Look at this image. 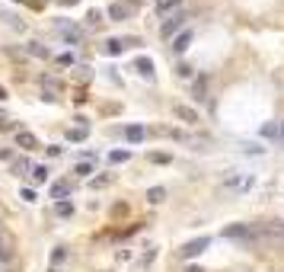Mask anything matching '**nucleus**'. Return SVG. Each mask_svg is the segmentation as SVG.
<instances>
[{"mask_svg":"<svg viewBox=\"0 0 284 272\" xmlns=\"http://www.w3.org/2000/svg\"><path fill=\"white\" fill-rule=\"evenodd\" d=\"M207 247H211V237H195V240H189L179 250V259H195V256H201Z\"/></svg>","mask_w":284,"mask_h":272,"instance_id":"1","label":"nucleus"},{"mask_svg":"<svg viewBox=\"0 0 284 272\" xmlns=\"http://www.w3.org/2000/svg\"><path fill=\"white\" fill-rule=\"evenodd\" d=\"M223 189H230V192H249V189H252V176H246V173H230V176L223 179Z\"/></svg>","mask_w":284,"mask_h":272,"instance_id":"2","label":"nucleus"},{"mask_svg":"<svg viewBox=\"0 0 284 272\" xmlns=\"http://www.w3.org/2000/svg\"><path fill=\"white\" fill-rule=\"evenodd\" d=\"M223 237L227 240H252L255 234H252V227H246V224H230V227H223Z\"/></svg>","mask_w":284,"mask_h":272,"instance_id":"3","label":"nucleus"},{"mask_svg":"<svg viewBox=\"0 0 284 272\" xmlns=\"http://www.w3.org/2000/svg\"><path fill=\"white\" fill-rule=\"evenodd\" d=\"M182 26H185V16H182V13H176V16H169L166 23L160 26V35H163V39H169V35H176V32L182 29Z\"/></svg>","mask_w":284,"mask_h":272,"instance_id":"4","label":"nucleus"},{"mask_svg":"<svg viewBox=\"0 0 284 272\" xmlns=\"http://www.w3.org/2000/svg\"><path fill=\"white\" fill-rule=\"evenodd\" d=\"M192 39H195V32H192V29H182V32L176 35V39H173V51H176V54H182L185 48L192 45Z\"/></svg>","mask_w":284,"mask_h":272,"instance_id":"5","label":"nucleus"},{"mask_svg":"<svg viewBox=\"0 0 284 272\" xmlns=\"http://www.w3.org/2000/svg\"><path fill=\"white\" fill-rule=\"evenodd\" d=\"M16 148H23V151H35L39 148V138L32 132H16Z\"/></svg>","mask_w":284,"mask_h":272,"instance_id":"6","label":"nucleus"},{"mask_svg":"<svg viewBox=\"0 0 284 272\" xmlns=\"http://www.w3.org/2000/svg\"><path fill=\"white\" fill-rule=\"evenodd\" d=\"M125 138H128L131 144H141V141L147 138V128L144 125H128V128H125Z\"/></svg>","mask_w":284,"mask_h":272,"instance_id":"7","label":"nucleus"},{"mask_svg":"<svg viewBox=\"0 0 284 272\" xmlns=\"http://www.w3.org/2000/svg\"><path fill=\"white\" fill-rule=\"evenodd\" d=\"M58 29H61V35L67 42H74V45H80V39H83V32L77 29V26H67V23H58Z\"/></svg>","mask_w":284,"mask_h":272,"instance_id":"8","label":"nucleus"},{"mask_svg":"<svg viewBox=\"0 0 284 272\" xmlns=\"http://www.w3.org/2000/svg\"><path fill=\"white\" fill-rule=\"evenodd\" d=\"M173 112H176V119H182V122H189V125H195V122H198V112H195L192 106H176Z\"/></svg>","mask_w":284,"mask_h":272,"instance_id":"9","label":"nucleus"},{"mask_svg":"<svg viewBox=\"0 0 284 272\" xmlns=\"http://www.w3.org/2000/svg\"><path fill=\"white\" fill-rule=\"evenodd\" d=\"M10 256H13V240H10L7 234L0 231V263H7Z\"/></svg>","mask_w":284,"mask_h":272,"instance_id":"10","label":"nucleus"},{"mask_svg":"<svg viewBox=\"0 0 284 272\" xmlns=\"http://www.w3.org/2000/svg\"><path fill=\"white\" fill-rule=\"evenodd\" d=\"M134 68H138V74H144V77H154V61H150V58H138Z\"/></svg>","mask_w":284,"mask_h":272,"instance_id":"11","label":"nucleus"},{"mask_svg":"<svg viewBox=\"0 0 284 272\" xmlns=\"http://www.w3.org/2000/svg\"><path fill=\"white\" fill-rule=\"evenodd\" d=\"M163 199H166V189H163V186H154V189H147V202H150V205H160Z\"/></svg>","mask_w":284,"mask_h":272,"instance_id":"12","label":"nucleus"},{"mask_svg":"<svg viewBox=\"0 0 284 272\" xmlns=\"http://www.w3.org/2000/svg\"><path fill=\"white\" fill-rule=\"evenodd\" d=\"M26 51H29V54H35V58H51V51H48V48L42 45V42H29V45H26Z\"/></svg>","mask_w":284,"mask_h":272,"instance_id":"13","label":"nucleus"},{"mask_svg":"<svg viewBox=\"0 0 284 272\" xmlns=\"http://www.w3.org/2000/svg\"><path fill=\"white\" fill-rule=\"evenodd\" d=\"M67 192H70V183H64V179L51 186V199H58V202H64V195H67Z\"/></svg>","mask_w":284,"mask_h":272,"instance_id":"14","label":"nucleus"},{"mask_svg":"<svg viewBox=\"0 0 284 272\" xmlns=\"http://www.w3.org/2000/svg\"><path fill=\"white\" fill-rule=\"evenodd\" d=\"M125 45H131V42H122V39H109L106 42V54H122Z\"/></svg>","mask_w":284,"mask_h":272,"instance_id":"15","label":"nucleus"},{"mask_svg":"<svg viewBox=\"0 0 284 272\" xmlns=\"http://www.w3.org/2000/svg\"><path fill=\"white\" fill-rule=\"evenodd\" d=\"M29 176H32V183H45V179H48V167H45V163H35Z\"/></svg>","mask_w":284,"mask_h":272,"instance_id":"16","label":"nucleus"},{"mask_svg":"<svg viewBox=\"0 0 284 272\" xmlns=\"http://www.w3.org/2000/svg\"><path fill=\"white\" fill-rule=\"evenodd\" d=\"M179 3H182V0H157V3H154V10L163 16V13H169V10H176Z\"/></svg>","mask_w":284,"mask_h":272,"instance_id":"17","label":"nucleus"},{"mask_svg":"<svg viewBox=\"0 0 284 272\" xmlns=\"http://www.w3.org/2000/svg\"><path fill=\"white\" fill-rule=\"evenodd\" d=\"M13 173L16 176H26V173H32V163L26 157H19V160H13Z\"/></svg>","mask_w":284,"mask_h":272,"instance_id":"18","label":"nucleus"},{"mask_svg":"<svg viewBox=\"0 0 284 272\" xmlns=\"http://www.w3.org/2000/svg\"><path fill=\"white\" fill-rule=\"evenodd\" d=\"M109 16H112V19H128V7H125V3H112V7H109Z\"/></svg>","mask_w":284,"mask_h":272,"instance_id":"19","label":"nucleus"},{"mask_svg":"<svg viewBox=\"0 0 284 272\" xmlns=\"http://www.w3.org/2000/svg\"><path fill=\"white\" fill-rule=\"evenodd\" d=\"M93 170H96V167H93V160H80V163H77V167H74V173H77V176H83V179H86V176H90V173H93Z\"/></svg>","mask_w":284,"mask_h":272,"instance_id":"20","label":"nucleus"},{"mask_svg":"<svg viewBox=\"0 0 284 272\" xmlns=\"http://www.w3.org/2000/svg\"><path fill=\"white\" fill-rule=\"evenodd\" d=\"M54 211H58L61 218H67V215H74V205H70L67 199H64V202H58V205H54Z\"/></svg>","mask_w":284,"mask_h":272,"instance_id":"21","label":"nucleus"},{"mask_svg":"<svg viewBox=\"0 0 284 272\" xmlns=\"http://www.w3.org/2000/svg\"><path fill=\"white\" fill-rule=\"evenodd\" d=\"M67 138H70V141H86V125H80V128H70Z\"/></svg>","mask_w":284,"mask_h":272,"instance_id":"22","label":"nucleus"},{"mask_svg":"<svg viewBox=\"0 0 284 272\" xmlns=\"http://www.w3.org/2000/svg\"><path fill=\"white\" fill-rule=\"evenodd\" d=\"M109 160H112V163H125V160H131V151H112Z\"/></svg>","mask_w":284,"mask_h":272,"instance_id":"23","label":"nucleus"},{"mask_svg":"<svg viewBox=\"0 0 284 272\" xmlns=\"http://www.w3.org/2000/svg\"><path fill=\"white\" fill-rule=\"evenodd\" d=\"M262 135H265V138H275V141H278V125H275V122L262 125Z\"/></svg>","mask_w":284,"mask_h":272,"instance_id":"24","label":"nucleus"},{"mask_svg":"<svg viewBox=\"0 0 284 272\" xmlns=\"http://www.w3.org/2000/svg\"><path fill=\"white\" fill-rule=\"evenodd\" d=\"M195 93H198V100H205V93H207V80L205 77L195 80Z\"/></svg>","mask_w":284,"mask_h":272,"instance_id":"25","label":"nucleus"},{"mask_svg":"<svg viewBox=\"0 0 284 272\" xmlns=\"http://www.w3.org/2000/svg\"><path fill=\"white\" fill-rule=\"evenodd\" d=\"M109 183H112V176H96V179H90L93 189H102V186H109Z\"/></svg>","mask_w":284,"mask_h":272,"instance_id":"26","label":"nucleus"},{"mask_svg":"<svg viewBox=\"0 0 284 272\" xmlns=\"http://www.w3.org/2000/svg\"><path fill=\"white\" fill-rule=\"evenodd\" d=\"M74 61H77V58H74V54H70V51L58 54V64H64V68H67V64H74Z\"/></svg>","mask_w":284,"mask_h":272,"instance_id":"27","label":"nucleus"},{"mask_svg":"<svg viewBox=\"0 0 284 272\" xmlns=\"http://www.w3.org/2000/svg\"><path fill=\"white\" fill-rule=\"evenodd\" d=\"M176 74H179V77H192V68H189V64H179Z\"/></svg>","mask_w":284,"mask_h":272,"instance_id":"28","label":"nucleus"},{"mask_svg":"<svg viewBox=\"0 0 284 272\" xmlns=\"http://www.w3.org/2000/svg\"><path fill=\"white\" fill-rule=\"evenodd\" d=\"M19 199H23V202H35V192H32V189H23V195H19Z\"/></svg>","mask_w":284,"mask_h":272,"instance_id":"29","label":"nucleus"},{"mask_svg":"<svg viewBox=\"0 0 284 272\" xmlns=\"http://www.w3.org/2000/svg\"><path fill=\"white\" fill-rule=\"evenodd\" d=\"M150 160L154 163H169V154H150Z\"/></svg>","mask_w":284,"mask_h":272,"instance_id":"30","label":"nucleus"},{"mask_svg":"<svg viewBox=\"0 0 284 272\" xmlns=\"http://www.w3.org/2000/svg\"><path fill=\"white\" fill-rule=\"evenodd\" d=\"M86 19H90V23H99L102 13H99V10H90V16H86Z\"/></svg>","mask_w":284,"mask_h":272,"instance_id":"31","label":"nucleus"},{"mask_svg":"<svg viewBox=\"0 0 284 272\" xmlns=\"http://www.w3.org/2000/svg\"><path fill=\"white\" fill-rule=\"evenodd\" d=\"M278 141H281V144H284V122L278 125Z\"/></svg>","mask_w":284,"mask_h":272,"instance_id":"32","label":"nucleus"},{"mask_svg":"<svg viewBox=\"0 0 284 272\" xmlns=\"http://www.w3.org/2000/svg\"><path fill=\"white\" fill-rule=\"evenodd\" d=\"M185 272H205V269H198V266H189V269H185Z\"/></svg>","mask_w":284,"mask_h":272,"instance_id":"33","label":"nucleus"},{"mask_svg":"<svg viewBox=\"0 0 284 272\" xmlns=\"http://www.w3.org/2000/svg\"><path fill=\"white\" fill-rule=\"evenodd\" d=\"M0 100H7V90H3V86H0Z\"/></svg>","mask_w":284,"mask_h":272,"instance_id":"34","label":"nucleus"},{"mask_svg":"<svg viewBox=\"0 0 284 272\" xmlns=\"http://www.w3.org/2000/svg\"><path fill=\"white\" fill-rule=\"evenodd\" d=\"M64 3H77V0H64Z\"/></svg>","mask_w":284,"mask_h":272,"instance_id":"35","label":"nucleus"},{"mask_svg":"<svg viewBox=\"0 0 284 272\" xmlns=\"http://www.w3.org/2000/svg\"><path fill=\"white\" fill-rule=\"evenodd\" d=\"M0 272H3V263H0Z\"/></svg>","mask_w":284,"mask_h":272,"instance_id":"36","label":"nucleus"},{"mask_svg":"<svg viewBox=\"0 0 284 272\" xmlns=\"http://www.w3.org/2000/svg\"><path fill=\"white\" fill-rule=\"evenodd\" d=\"M0 119H3V116H0Z\"/></svg>","mask_w":284,"mask_h":272,"instance_id":"37","label":"nucleus"}]
</instances>
